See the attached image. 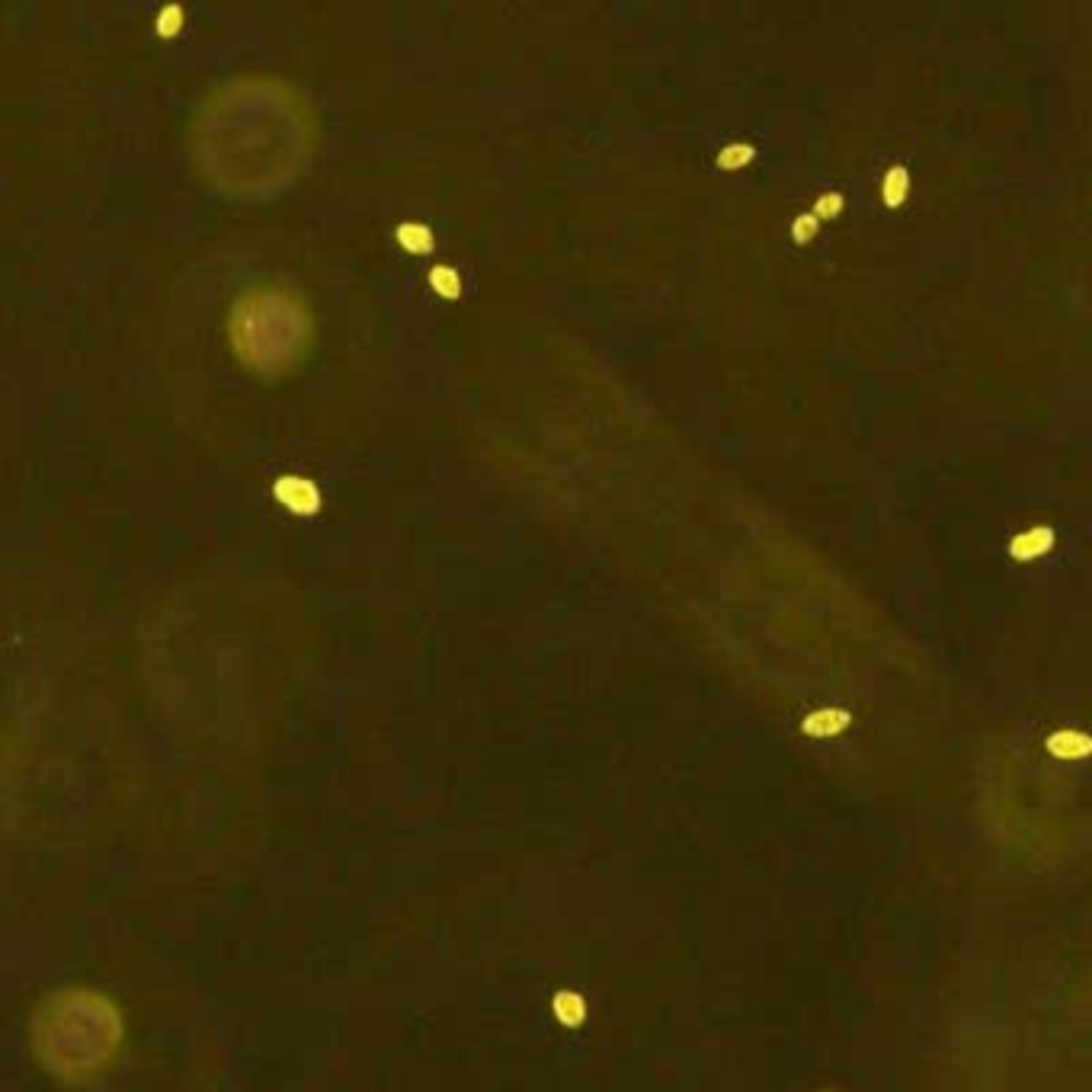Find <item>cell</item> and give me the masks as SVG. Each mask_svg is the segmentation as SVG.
<instances>
[{
	"label": "cell",
	"mask_w": 1092,
	"mask_h": 1092,
	"mask_svg": "<svg viewBox=\"0 0 1092 1092\" xmlns=\"http://www.w3.org/2000/svg\"><path fill=\"white\" fill-rule=\"evenodd\" d=\"M307 340L311 317L305 305L282 289L247 292L231 311V343L254 372H289L305 356Z\"/></svg>",
	"instance_id": "6da1fadb"
},
{
	"label": "cell",
	"mask_w": 1092,
	"mask_h": 1092,
	"mask_svg": "<svg viewBox=\"0 0 1092 1092\" xmlns=\"http://www.w3.org/2000/svg\"><path fill=\"white\" fill-rule=\"evenodd\" d=\"M276 497L289 506V510H295V513H314L317 506H321V493H317V487L311 481H305V478H279L276 481Z\"/></svg>",
	"instance_id": "7a4b0ae2"
},
{
	"label": "cell",
	"mask_w": 1092,
	"mask_h": 1092,
	"mask_svg": "<svg viewBox=\"0 0 1092 1092\" xmlns=\"http://www.w3.org/2000/svg\"><path fill=\"white\" fill-rule=\"evenodd\" d=\"M1050 545H1054V532H1050L1048 525H1035V528H1028L1025 535H1019V538L1012 542L1009 551H1012V558H1019V561H1032V558L1045 555Z\"/></svg>",
	"instance_id": "3957f363"
},
{
	"label": "cell",
	"mask_w": 1092,
	"mask_h": 1092,
	"mask_svg": "<svg viewBox=\"0 0 1092 1092\" xmlns=\"http://www.w3.org/2000/svg\"><path fill=\"white\" fill-rule=\"evenodd\" d=\"M846 724H849V714H846V711H833V708H827V711L811 714V718L804 721V731L814 734V737H830V734H839Z\"/></svg>",
	"instance_id": "277c9868"
},
{
	"label": "cell",
	"mask_w": 1092,
	"mask_h": 1092,
	"mask_svg": "<svg viewBox=\"0 0 1092 1092\" xmlns=\"http://www.w3.org/2000/svg\"><path fill=\"white\" fill-rule=\"evenodd\" d=\"M397 241H400V247L410 250V254H430V250H433V234H430V228L413 224V221L397 228Z\"/></svg>",
	"instance_id": "5b68a950"
},
{
	"label": "cell",
	"mask_w": 1092,
	"mask_h": 1092,
	"mask_svg": "<svg viewBox=\"0 0 1092 1092\" xmlns=\"http://www.w3.org/2000/svg\"><path fill=\"white\" fill-rule=\"evenodd\" d=\"M907 189H910V174H907L904 167L887 170V176H884V206H887V209H897V206L907 199Z\"/></svg>",
	"instance_id": "8992f818"
},
{
	"label": "cell",
	"mask_w": 1092,
	"mask_h": 1092,
	"mask_svg": "<svg viewBox=\"0 0 1092 1092\" xmlns=\"http://www.w3.org/2000/svg\"><path fill=\"white\" fill-rule=\"evenodd\" d=\"M430 285L436 289L442 298H458V295H462V279H458V272L449 269V266H436V269L430 272Z\"/></svg>",
	"instance_id": "52a82bcc"
},
{
	"label": "cell",
	"mask_w": 1092,
	"mask_h": 1092,
	"mask_svg": "<svg viewBox=\"0 0 1092 1092\" xmlns=\"http://www.w3.org/2000/svg\"><path fill=\"white\" fill-rule=\"evenodd\" d=\"M756 157V148L753 144H727L721 154H718V167L721 170H741L743 164H749Z\"/></svg>",
	"instance_id": "ba28073f"
},
{
	"label": "cell",
	"mask_w": 1092,
	"mask_h": 1092,
	"mask_svg": "<svg viewBox=\"0 0 1092 1092\" xmlns=\"http://www.w3.org/2000/svg\"><path fill=\"white\" fill-rule=\"evenodd\" d=\"M1048 746L1057 753V756H1067V753H1070V756H1083V753L1090 749V741H1086L1083 734H1054Z\"/></svg>",
	"instance_id": "9c48e42d"
},
{
	"label": "cell",
	"mask_w": 1092,
	"mask_h": 1092,
	"mask_svg": "<svg viewBox=\"0 0 1092 1092\" xmlns=\"http://www.w3.org/2000/svg\"><path fill=\"white\" fill-rule=\"evenodd\" d=\"M179 29H183V10H179V7H167V10L157 16V33L170 39V36H176Z\"/></svg>",
	"instance_id": "30bf717a"
},
{
	"label": "cell",
	"mask_w": 1092,
	"mask_h": 1092,
	"mask_svg": "<svg viewBox=\"0 0 1092 1092\" xmlns=\"http://www.w3.org/2000/svg\"><path fill=\"white\" fill-rule=\"evenodd\" d=\"M842 212V196L836 192H827L817 199V209H814V219H836Z\"/></svg>",
	"instance_id": "8fae6325"
},
{
	"label": "cell",
	"mask_w": 1092,
	"mask_h": 1092,
	"mask_svg": "<svg viewBox=\"0 0 1092 1092\" xmlns=\"http://www.w3.org/2000/svg\"><path fill=\"white\" fill-rule=\"evenodd\" d=\"M817 224L820 221L814 219V215H801V219L794 221V228H791V234H794V241L798 244H804V241H811L814 234H817Z\"/></svg>",
	"instance_id": "7c38bea8"
}]
</instances>
